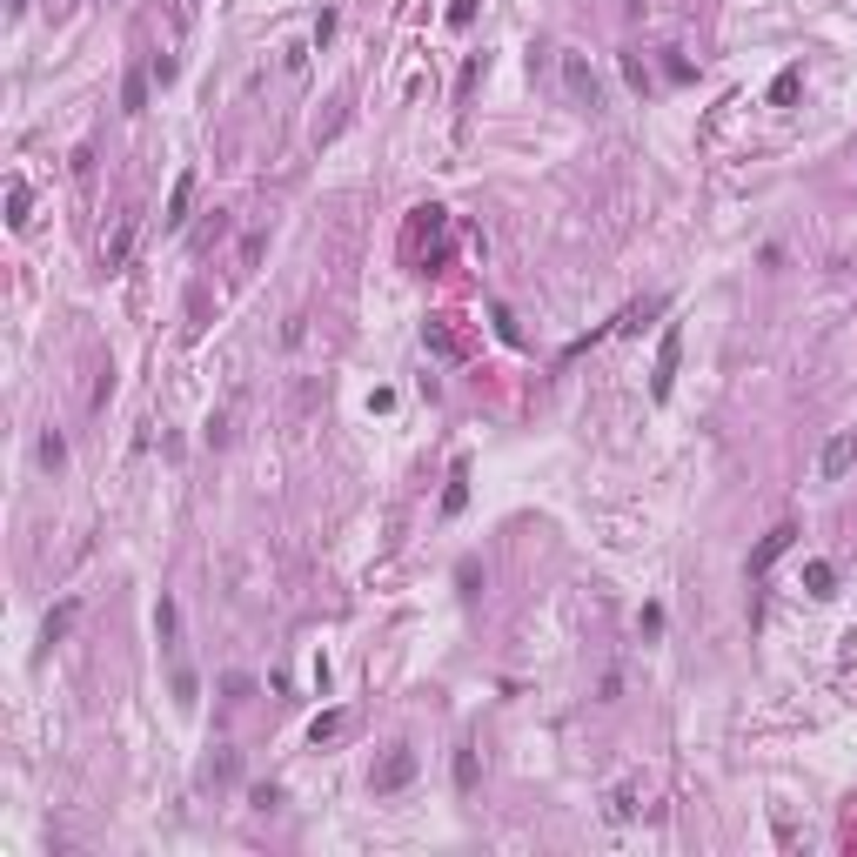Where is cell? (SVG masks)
<instances>
[{"label": "cell", "mask_w": 857, "mask_h": 857, "mask_svg": "<svg viewBox=\"0 0 857 857\" xmlns=\"http://www.w3.org/2000/svg\"><path fill=\"white\" fill-rule=\"evenodd\" d=\"M402 255L436 275V268L449 262V215H442V208H416V215H409V235H402Z\"/></svg>", "instance_id": "cell-1"}, {"label": "cell", "mask_w": 857, "mask_h": 857, "mask_svg": "<svg viewBox=\"0 0 857 857\" xmlns=\"http://www.w3.org/2000/svg\"><path fill=\"white\" fill-rule=\"evenodd\" d=\"M556 67H563V88H570V101H576V108H590V114L603 108V81H596V67L583 61L576 47H563V61H556Z\"/></svg>", "instance_id": "cell-2"}, {"label": "cell", "mask_w": 857, "mask_h": 857, "mask_svg": "<svg viewBox=\"0 0 857 857\" xmlns=\"http://www.w3.org/2000/svg\"><path fill=\"white\" fill-rule=\"evenodd\" d=\"M677 355H683V329L670 322L663 342H657V369H650V396L657 402H670V389H677Z\"/></svg>", "instance_id": "cell-3"}, {"label": "cell", "mask_w": 857, "mask_h": 857, "mask_svg": "<svg viewBox=\"0 0 857 857\" xmlns=\"http://www.w3.org/2000/svg\"><path fill=\"white\" fill-rule=\"evenodd\" d=\"M409 777H416V750H409V744H396L382 764H375V777H369V784H375V797H396Z\"/></svg>", "instance_id": "cell-4"}, {"label": "cell", "mask_w": 857, "mask_h": 857, "mask_svg": "<svg viewBox=\"0 0 857 857\" xmlns=\"http://www.w3.org/2000/svg\"><path fill=\"white\" fill-rule=\"evenodd\" d=\"M851 462H857V428H844V436H831V442H824L817 469H824V483H844V476H851Z\"/></svg>", "instance_id": "cell-5"}, {"label": "cell", "mask_w": 857, "mask_h": 857, "mask_svg": "<svg viewBox=\"0 0 857 857\" xmlns=\"http://www.w3.org/2000/svg\"><path fill=\"white\" fill-rule=\"evenodd\" d=\"M134 228H141L134 215H121V221H114V235L101 242V275H114V268L128 262V248H134Z\"/></svg>", "instance_id": "cell-6"}, {"label": "cell", "mask_w": 857, "mask_h": 857, "mask_svg": "<svg viewBox=\"0 0 857 857\" xmlns=\"http://www.w3.org/2000/svg\"><path fill=\"white\" fill-rule=\"evenodd\" d=\"M791 543H797V529H791V523H777V529H770V536L757 543V550H750V576H764L770 563H777L784 550H791Z\"/></svg>", "instance_id": "cell-7"}, {"label": "cell", "mask_w": 857, "mask_h": 857, "mask_svg": "<svg viewBox=\"0 0 857 857\" xmlns=\"http://www.w3.org/2000/svg\"><path fill=\"white\" fill-rule=\"evenodd\" d=\"M74 616H81V596H61V603L47 610V623H41V643H61L67 630H74Z\"/></svg>", "instance_id": "cell-8"}, {"label": "cell", "mask_w": 857, "mask_h": 857, "mask_svg": "<svg viewBox=\"0 0 857 857\" xmlns=\"http://www.w3.org/2000/svg\"><path fill=\"white\" fill-rule=\"evenodd\" d=\"M422 342H428L436 355H449V362H462V355H469V342H462V335L449 329V322H428V329H422Z\"/></svg>", "instance_id": "cell-9"}, {"label": "cell", "mask_w": 857, "mask_h": 857, "mask_svg": "<svg viewBox=\"0 0 857 857\" xmlns=\"http://www.w3.org/2000/svg\"><path fill=\"white\" fill-rule=\"evenodd\" d=\"M342 730H349V710H322L315 724H308V744H335Z\"/></svg>", "instance_id": "cell-10"}, {"label": "cell", "mask_w": 857, "mask_h": 857, "mask_svg": "<svg viewBox=\"0 0 857 857\" xmlns=\"http://www.w3.org/2000/svg\"><path fill=\"white\" fill-rule=\"evenodd\" d=\"M27 208H34V188L14 175V181H7V221H14V228H27Z\"/></svg>", "instance_id": "cell-11"}, {"label": "cell", "mask_w": 857, "mask_h": 857, "mask_svg": "<svg viewBox=\"0 0 857 857\" xmlns=\"http://www.w3.org/2000/svg\"><path fill=\"white\" fill-rule=\"evenodd\" d=\"M188 201H195V175H181V181H175V195H168V215H161L168 228H181V221H188Z\"/></svg>", "instance_id": "cell-12"}, {"label": "cell", "mask_w": 857, "mask_h": 857, "mask_svg": "<svg viewBox=\"0 0 857 857\" xmlns=\"http://www.w3.org/2000/svg\"><path fill=\"white\" fill-rule=\"evenodd\" d=\"M804 590L811 596H837V570L831 563H804Z\"/></svg>", "instance_id": "cell-13"}, {"label": "cell", "mask_w": 857, "mask_h": 857, "mask_svg": "<svg viewBox=\"0 0 857 857\" xmlns=\"http://www.w3.org/2000/svg\"><path fill=\"white\" fill-rule=\"evenodd\" d=\"M148 81H154V74H141V67H134V74L121 81V108H128V114H141V108H148Z\"/></svg>", "instance_id": "cell-14"}, {"label": "cell", "mask_w": 857, "mask_h": 857, "mask_svg": "<svg viewBox=\"0 0 857 857\" xmlns=\"http://www.w3.org/2000/svg\"><path fill=\"white\" fill-rule=\"evenodd\" d=\"M462 503H469V469H462V462H456V476H449V489H442V509H449V516H456V509Z\"/></svg>", "instance_id": "cell-15"}, {"label": "cell", "mask_w": 857, "mask_h": 857, "mask_svg": "<svg viewBox=\"0 0 857 857\" xmlns=\"http://www.w3.org/2000/svg\"><path fill=\"white\" fill-rule=\"evenodd\" d=\"M61 462H67V436H61V428H47V436H41V469H61Z\"/></svg>", "instance_id": "cell-16"}, {"label": "cell", "mask_w": 857, "mask_h": 857, "mask_svg": "<svg viewBox=\"0 0 857 857\" xmlns=\"http://www.w3.org/2000/svg\"><path fill=\"white\" fill-rule=\"evenodd\" d=\"M175 623H181V616H175V596H161V603H154V637L175 643Z\"/></svg>", "instance_id": "cell-17"}, {"label": "cell", "mask_w": 857, "mask_h": 857, "mask_svg": "<svg viewBox=\"0 0 857 857\" xmlns=\"http://www.w3.org/2000/svg\"><path fill=\"white\" fill-rule=\"evenodd\" d=\"M456 791H476V750H456Z\"/></svg>", "instance_id": "cell-18"}, {"label": "cell", "mask_w": 857, "mask_h": 857, "mask_svg": "<svg viewBox=\"0 0 857 857\" xmlns=\"http://www.w3.org/2000/svg\"><path fill=\"white\" fill-rule=\"evenodd\" d=\"M610 817H616V824H623V817H637V791H630V784H623V791H610Z\"/></svg>", "instance_id": "cell-19"}, {"label": "cell", "mask_w": 857, "mask_h": 857, "mask_svg": "<svg viewBox=\"0 0 857 857\" xmlns=\"http://www.w3.org/2000/svg\"><path fill=\"white\" fill-rule=\"evenodd\" d=\"M623 81H630V88H637V94H643V88H650V67H643L637 54H623Z\"/></svg>", "instance_id": "cell-20"}, {"label": "cell", "mask_w": 857, "mask_h": 857, "mask_svg": "<svg viewBox=\"0 0 857 857\" xmlns=\"http://www.w3.org/2000/svg\"><path fill=\"white\" fill-rule=\"evenodd\" d=\"M208 777H215V784H228V777H235V750H221V757L208 764Z\"/></svg>", "instance_id": "cell-21"}, {"label": "cell", "mask_w": 857, "mask_h": 857, "mask_svg": "<svg viewBox=\"0 0 857 857\" xmlns=\"http://www.w3.org/2000/svg\"><path fill=\"white\" fill-rule=\"evenodd\" d=\"M449 21H456V27H469V21H476V0H456V7H449Z\"/></svg>", "instance_id": "cell-22"}, {"label": "cell", "mask_w": 857, "mask_h": 857, "mask_svg": "<svg viewBox=\"0 0 857 857\" xmlns=\"http://www.w3.org/2000/svg\"><path fill=\"white\" fill-rule=\"evenodd\" d=\"M7 14H14V21H21V14H27V0H7Z\"/></svg>", "instance_id": "cell-23"}, {"label": "cell", "mask_w": 857, "mask_h": 857, "mask_svg": "<svg viewBox=\"0 0 857 857\" xmlns=\"http://www.w3.org/2000/svg\"><path fill=\"white\" fill-rule=\"evenodd\" d=\"M623 7H643V0H623Z\"/></svg>", "instance_id": "cell-24"}]
</instances>
